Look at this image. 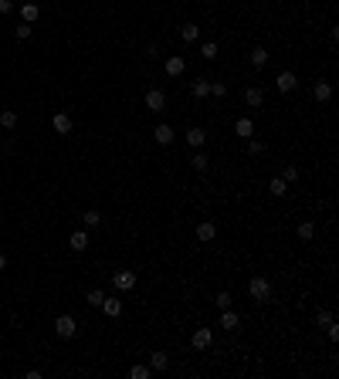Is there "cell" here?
I'll use <instances>...</instances> for the list:
<instances>
[{"label":"cell","mask_w":339,"mask_h":379,"mask_svg":"<svg viewBox=\"0 0 339 379\" xmlns=\"http://www.w3.org/2000/svg\"><path fill=\"white\" fill-rule=\"evenodd\" d=\"M248 291H251V298L255 301H268V295H271V285H268V278H251L248 281Z\"/></svg>","instance_id":"1"},{"label":"cell","mask_w":339,"mask_h":379,"mask_svg":"<svg viewBox=\"0 0 339 379\" xmlns=\"http://www.w3.org/2000/svg\"><path fill=\"white\" fill-rule=\"evenodd\" d=\"M55 332L61 335V339H75V335H78V325H75L71 315H58L55 318Z\"/></svg>","instance_id":"2"},{"label":"cell","mask_w":339,"mask_h":379,"mask_svg":"<svg viewBox=\"0 0 339 379\" xmlns=\"http://www.w3.org/2000/svg\"><path fill=\"white\" fill-rule=\"evenodd\" d=\"M163 68H166V75H169V78H180L183 71H187V58H183V55H169Z\"/></svg>","instance_id":"3"},{"label":"cell","mask_w":339,"mask_h":379,"mask_svg":"<svg viewBox=\"0 0 339 379\" xmlns=\"http://www.w3.org/2000/svg\"><path fill=\"white\" fill-rule=\"evenodd\" d=\"M275 88L282 91V95H288V91L299 88V78H295V71H282L278 78H275Z\"/></svg>","instance_id":"4"},{"label":"cell","mask_w":339,"mask_h":379,"mask_svg":"<svg viewBox=\"0 0 339 379\" xmlns=\"http://www.w3.org/2000/svg\"><path fill=\"white\" fill-rule=\"evenodd\" d=\"M190 346H193V349H200V352H203V349H210V346H214V335H210V328H207V325H203V328H197V332H193Z\"/></svg>","instance_id":"5"},{"label":"cell","mask_w":339,"mask_h":379,"mask_svg":"<svg viewBox=\"0 0 339 379\" xmlns=\"http://www.w3.org/2000/svg\"><path fill=\"white\" fill-rule=\"evenodd\" d=\"M112 285H115L119 291H133V288H136V271H115Z\"/></svg>","instance_id":"6"},{"label":"cell","mask_w":339,"mask_h":379,"mask_svg":"<svg viewBox=\"0 0 339 379\" xmlns=\"http://www.w3.org/2000/svg\"><path fill=\"white\" fill-rule=\"evenodd\" d=\"M146 109L163 112V109H166V95H163L159 88H149V91H146Z\"/></svg>","instance_id":"7"},{"label":"cell","mask_w":339,"mask_h":379,"mask_svg":"<svg viewBox=\"0 0 339 379\" xmlns=\"http://www.w3.org/2000/svg\"><path fill=\"white\" fill-rule=\"evenodd\" d=\"M214 237H217V227H214V220H203L200 227H197V241H200V244H210Z\"/></svg>","instance_id":"8"},{"label":"cell","mask_w":339,"mask_h":379,"mask_svg":"<svg viewBox=\"0 0 339 379\" xmlns=\"http://www.w3.org/2000/svg\"><path fill=\"white\" fill-rule=\"evenodd\" d=\"M187 143H190L193 149H203V143H207V132H203L200 125H190V129H187Z\"/></svg>","instance_id":"9"},{"label":"cell","mask_w":339,"mask_h":379,"mask_svg":"<svg viewBox=\"0 0 339 379\" xmlns=\"http://www.w3.org/2000/svg\"><path fill=\"white\" fill-rule=\"evenodd\" d=\"M312 99L316 102H329L332 99V85H329V81H316V85H312Z\"/></svg>","instance_id":"10"},{"label":"cell","mask_w":339,"mask_h":379,"mask_svg":"<svg viewBox=\"0 0 339 379\" xmlns=\"http://www.w3.org/2000/svg\"><path fill=\"white\" fill-rule=\"evenodd\" d=\"M221 325H224L227 332L241 328V318H237V312H234V308H224V312H221Z\"/></svg>","instance_id":"11"},{"label":"cell","mask_w":339,"mask_h":379,"mask_svg":"<svg viewBox=\"0 0 339 379\" xmlns=\"http://www.w3.org/2000/svg\"><path fill=\"white\" fill-rule=\"evenodd\" d=\"M149 369H153V372H166L169 369V356L166 352H153V356H149Z\"/></svg>","instance_id":"12"},{"label":"cell","mask_w":339,"mask_h":379,"mask_svg":"<svg viewBox=\"0 0 339 379\" xmlns=\"http://www.w3.org/2000/svg\"><path fill=\"white\" fill-rule=\"evenodd\" d=\"M153 135H156V143H159V146H169L173 139H177L173 125H166V122H163V125H156V132H153Z\"/></svg>","instance_id":"13"},{"label":"cell","mask_w":339,"mask_h":379,"mask_svg":"<svg viewBox=\"0 0 339 379\" xmlns=\"http://www.w3.org/2000/svg\"><path fill=\"white\" fill-rule=\"evenodd\" d=\"M51 125H55V132H58V135H68V132H71V115L58 112V115H55V122H51Z\"/></svg>","instance_id":"14"},{"label":"cell","mask_w":339,"mask_h":379,"mask_svg":"<svg viewBox=\"0 0 339 379\" xmlns=\"http://www.w3.org/2000/svg\"><path fill=\"white\" fill-rule=\"evenodd\" d=\"M244 102H248L251 109H261V105H265V91H261V88H255V85H251V88L244 91Z\"/></svg>","instance_id":"15"},{"label":"cell","mask_w":339,"mask_h":379,"mask_svg":"<svg viewBox=\"0 0 339 379\" xmlns=\"http://www.w3.org/2000/svg\"><path fill=\"white\" fill-rule=\"evenodd\" d=\"M102 312L109 315V318H119V315H122V301L119 298H105L102 301Z\"/></svg>","instance_id":"16"},{"label":"cell","mask_w":339,"mask_h":379,"mask_svg":"<svg viewBox=\"0 0 339 379\" xmlns=\"http://www.w3.org/2000/svg\"><path fill=\"white\" fill-rule=\"evenodd\" d=\"M21 17H24V24H34L41 17V7L37 4H21Z\"/></svg>","instance_id":"17"},{"label":"cell","mask_w":339,"mask_h":379,"mask_svg":"<svg viewBox=\"0 0 339 379\" xmlns=\"http://www.w3.org/2000/svg\"><path fill=\"white\" fill-rule=\"evenodd\" d=\"M234 132L241 135V139H251V135H255V122H251V119H237V122H234Z\"/></svg>","instance_id":"18"},{"label":"cell","mask_w":339,"mask_h":379,"mask_svg":"<svg viewBox=\"0 0 339 379\" xmlns=\"http://www.w3.org/2000/svg\"><path fill=\"white\" fill-rule=\"evenodd\" d=\"M248 61H251V68H265L268 65V51H265V48H255L248 55Z\"/></svg>","instance_id":"19"},{"label":"cell","mask_w":339,"mask_h":379,"mask_svg":"<svg viewBox=\"0 0 339 379\" xmlns=\"http://www.w3.org/2000/svg\"><path fill=\"white\" fill-rule=\"evenodd\" d=\"M190 91L197 95V99H207V95H210V81H207V78H193Z\"/></svg>","instance_id":"20"},{"label":"cell","mask_w":339,"mask_h":379,"mask_svg":"<svg viewBox=\"0 0 339 379\" xmlns=\"http://www.w3.org/2000/svg\"><path fill=\"white\" fill-rule=\"evenodd\" d=\"M190 166L197 169V173H207V169H210V156H207V153H193Z\"/></svg>","instance_id":"21"},{"label":"cell","mask_w":339,"mask_h":379,"mask_svg":"<svg viewBox=\"0 0 339 379\" xmlns=\"http://www.w3.org/2000/svg\"><path fill=\"white\" fill-rule=\"evenodd\" d=\"M268 193H271V197H285V193H288V183H285L282 176H275L268 183Z\"/></svg>","instance_id":"22"},{"label":"cell","mask_w":339,"mask_h":379,"mask_svg":"<svg viewBox=\"0 0 339 379\" xmlns=\"http://www.w3.org/2000/svg\"><path fill=\"white\" fill-rule=\"evenodd\" d=\"M180 34H183V41H187V44H193V41L200 37V27H197V24H183Z\"/></svg>","instance_id":"23"},{"label":"cell","mask_w":339,"mask_h":379,"mask_svg":"<svg viewBox=\"0 0 339 379\" xmlns=\"http://www.w3.org/2000/svg\"><path fill=\"white\" fill-rule=\"evenodd\" d=\"M68 244L75 247V251H85V247H89V234H85V230H75V234H71V241H68Z\"/></svg>","instance_id":"24"},{"label":"cell","mask_w":339,"mask_h":379,"mask_svg":"<svg viewBox=\"0 0 339 379\" xmlns=\"http://www.w3.org/2000/svg\"><path fill=\"white\" fill-rule=\"evenodd\" d=\"M0 125H4V129H14V125H17V112H14V109L0 112Z\"/></svg>","instance_id":"25"},{"label":"cell","mask_w":339,"mask_h":379,"mask_svg":"<svg viewBox=\"0 0 339 379\" xmlns=\"http://www.w3.org/2000/svg\"><path fill=\"white\" fill-rule=\"evenodd\" d=\"M81 220H85V227H99V223H102V213H99V210H85V213H81Z\"/></svg>","instance_id":"26"},{"label":"cell","mask_w":339,"mask_h":379,"mask_svg":"<svg viewBox=\"0 0 339 379\" xmlns=\"http://www.w3.org/2000/svg\"><path fill=\"white\" fill-rule=\"evenodd\" d=\"M200 58H207V61H214V58H217V44H214V41H203V44H200Z\"/></svg>","instance_id":"27"},{"label":"cell","mask_w":339,"mask_h":379,"mask_svg":"<svg viewBox=\"0 0 339 379\" xmlns=\"http://www.w3.org/2000/svg\"><path fill=\"white\" fill-rule=\"evenodd\" d=\"M85 301H89L92 308H102V301H105V295H102V288H95V291H89V295H85Z\"/></svg>","instance_id":"28"},{"label":"cell","mask_w":339,"mask_h":379,"mask_svg":"<svg viewBox=\"0 0 339 379\" xmlns=\"http://www.w3.org/2000/svg\"><path fill=\"white\" fill-rule=\"evenodd\" d=\"M299 237H302V241H312V237H316V223H299Z\"/></svg>","instance_id":"29"},{"label":"cell","mask_w":339,"mask_h":379,"mask_svg":"<svg viewBox=\"0 0 339 379\" xmlns=\"http://www.w3.org/2000/svg\"><path fill=\"white\" fill-rule=\"evenodd\" d=\"M149 376H153V369L149 366H133L129 369V379H149Z\"/></svg>","instance_id":"30"},{"label":"cell","mask_w":339,"mask_h":379,"mask_svg":"<svg viewBox=\"0 0 339 379\" xmlns=\"http://www.w3.org/2000/svg\"><path fill=\"white\" fill-rule=\"evenodd\" d=\"M261 153H265V143L251 135V139H248V156H261Z\"/></svg>","instance_id":"31"},{"label":"cell","mask_w":339,"mask_h":379,"mask_svg":"<svg viewBox=\"0 0 339 379\" xmlns=\"http://www.w3.org/2000/svg\"><path fill=\"white\" fill-rule=\"evenodd\" d=\"M231 301H234V298H231V291H221V295L214 298V305L221 308V312H224V308H231Z\"/></svg>","instance_id":"32"},{"label":"cell","mask_w":339,"mask_h":379,"mask_svg":"<svg viewBox=\"0 0 339 379\" xmlns=\"http://www.w3.org/2000/svg\"><path fill=\"white\" fill-rule=\"evenodd\" d=\"M282 179L292 186V183H299V166H285V173H282Z\"/></svg>","instance_id":"33"},{"label":"cell","mask_w":339,"mask_h":379,"mask_svg":"<svg viewBox=\"0 0 339 379\" xmlns=\"http://www.w3.org/2000/svg\"><path fill=\"white\" fill-rule=\"evenodd\" d=\"M329 322H336V318H332V312H326V308H322V312H316V325H319V328H326Z\"/></svg>","instance_id":"34"},{"label":"cell","mask_w":339,"mask_h":379,"mask_svg":"<svg viewBox=\"0 0 339 379\" xmlns=\"http://www.w3.org/2000/svg\"><path fill=\"white\" fill-rule=\"evenodd\" d=\"M31 24H21V27H14V37H17V41H27V37H31Z\"/></svg>","instance_id":"35"},{"label":"cell","mask_w":339,"mask_h":379,"mask_svg":"<svg viewBox=\"0 0 339 379\" xmlns=\"http://www.w3.org/2000/svg\"><path fill=\"white\" fill-rule=\"evenodd\" d=\"M210 95H214V99H224L227 85H224V81H210Z\"/></svg>","instance_id":"36"},{"label":"cell","mask_w":339,"mask_h":379,"mask_svg":"<svg viewBox=\"0 0 339 379\" xmlns=\"http://www.w3.org/2000/svg\"><path fill=\"white\" fill-rule=\"evenodd\" d=\"M326 332H329V339H332V342H339V325H336V322H329Z\"/></svg>","instance_id":"37"},{"label":"cell","mask_w":339,"mask_h":379,"mask_svg":"<svg viewBox=\"0 0 339 379\" xmlns=\"http://www.w3.org/2000/svg\"><path fill=\"white\" fill-rule=\"evenodd\" d=\"M14 7H17V4H14V0H0V14H11Z\"/></svg>","instance_id":"38"},{"label":"cell","mask_w":339,"mask_h":379,"mask_svg":"<svg viewBox=\"0 0 339 379\" xmlns=\"http://www.w3.org/2000/svg\"><path fill=\"white\" fill-rule=\"evenodd\" d=\"M4 268H7V257H4V254H0V271H4Z\"/></svg>","instance_id":"39"}]
</instances>
